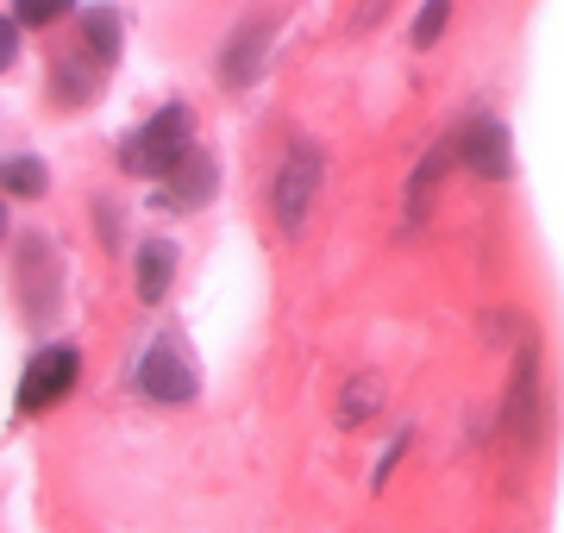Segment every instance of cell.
I'll return each instance as SVG.
<instances>
[{"label": "cell", "mask_w": 564, "mask_h": 533, "mask_svg": "<svg viewBox=\"0 0 564 533\" xmlns=\"http://www.w3.org/2000/svg\"><path fill=\"white\" fill-rule=\"evenodd\" d=\"M270 44H276V13H245V20L226 32L220 57H214V76H220L226 95L258 88V76L270 69Z\"/></svg>", "instance_id": "cell-8"}, {"label": "cell", "mask_w": 564, "mask_h": 533, "mask_svg": "<svg viewBox=\"0 0 564 533\" xmlns=\"http://www.w3.org/2000/svg\"><path fill=\"white\" fill-rule=\"evenodd\" d=\"M20 44H25V25L7 13V20H0V69H13V63H20Z\"/></svg>", "instance_id": "cell-20"}, {"label": "cell", "mask_w": 564, "mask_h": 533, "mask_svg": "<svg viewBox=\"0 0 564 533\" xmlns=\"http://www.w3.org/2000/svg\"><path fill=\"white\" fill-rule=\"evenodd\" d=\"M445 25H452V0H421L414 20H408V44H414V51H433V44L445 39Z\"/></svg>", "instance_id": "cell-16"}, {"label": "cell", "mask_w": 564, "mask_h": 533, "mask_svg": "<svg viewBox=\"0 0 564 533\" xmlns=\"http://www.w3.org/2000/svg\"><path fill=\"white\" fill-rule=\"evenodd\" d=\"M101 83H107V69L88 51H63V57H51V101L57 107H88L95 95H101Z\"/></svg>", "instance_id": "cell-12"}, {"label": "cell", "mask_w": 564, "mask_h": 533, "mask_svg": "<svg viewBox=\"0 0 564 533\" xmlns=\"http://www.w3.org/2000/svg\"><path fill=\"white\" fill-rule=\"evenodd\" d=\"M408 452H414V421L395 427V433H389V446L377 452V465H370V490H389V477H395V465H402Z\"/></svg>", "instance_id": "cell-19"}, {"label": "cell", "mask_w": 564, "mask_h": 533, "mask_svg": "<svg viewBox=\"0 0 564 533\" xmlns=\"http://www.w3.org/2000/svg\"><path fill=\"white\" fill-rule=\"evenodd\" d=\"M321 188H326V144L321 139H289L276 170H270V220H276V232L289 246L307 239L314 207H321Z\"/></svg>", "instance_id": "cell-2"}, {"label": "cell", "mask_w": 564, "mask_h": 533, "mask_svg": "<svg viewBox=\"0 0 564 533\" xmlns=\"http://www.w3.org/2000/svg\"><path fill=\"white\" fill-rule=\"evenodd\" d=\"M188 151H195V113H188V101H163L158 113H144L120 139V170L158 188Z\"/></svg>", "instance_id": "cell-3"}, {"label": "cell", "mask_w": 564, "mask_h": 533, "mask_svg": "<svg viewBox=\"0 0 564 533\" xmlns=\"http://www.w3.org/2000/svg\"><path fill=\"white\" fill-rule=\"evenodd\" d=\"M445 170H458V144H452V132L426 144L421 157H414V170H408V183H402V232H421V226L433 220V202H440Z\"/></svg>", "instance_id": "cell-9"}, {"label": "cell", "mask_w": 564, "mask_h": 533, "mask_svg": "<svg viewBox=\"0 0 564 533\" xmlns=\"http://www.w3.org/2000/svg\"><path fill=\"white\" fill-rule=\"evenodd\" d=\"M176 270H182V246L170 232L139 239V251H132V295H139V308H163V302H170Z\"/></svg>", "instance_id": "cell-11"}, {"label": "cell", "mask_w": 564, "mask_h": 533, "mask_svg": "<svg viewBox=\"0 0 564 533\" xmlns=\"http://www.w3.org/2000/svg\"><path fill=\"white\" fill-rule=\"evenodd\" d=\"M389 7H395V0H358V7H351V32H377V25L389 20Z\"/></svg>", "instance_id": "cell-21"}, {"label": "cell", "mask_w": 564, "mask_h": 533, "mask_svg": "<svg viewBox=\"0 0 564 533\" xmlns=\"http://www.w3.org/2000/svg\"><path fill=\"white\" fill-rule=\"evenodd\" d=\"M452 144H458V170L464 176H477V183H514V132H508L502 113H464L452 126Z\"/></svg>", "instance_id": "cell-7"}, {"label": "cell", "mask_w": 564, "mask_h": 533, "mask_svg": "<svg viewBox=\"0 0 564 533\" xmlns=\"http://www.w3.org/2000/svg\"><path fill=\"white\" fill-rule=\"evenodd\" d=\"M496 427H502V439L521 452V458H533V452H540V439H545V346H540V327H533L521 346L508 351Z\"/></svg>", "instance_id": "cell-1"}, {"label": "cell", "mask_w": 564, "mask_h": 533, "mask_svg": "<svg viewBox=\"0 0 564 533\" xmlns=\"http://www.w3.org/2000/svg\"><path fill=\"white\" fill-rule=\"evenodd\" d=\"M7 13H13L25 32H44V25H57L63 13H82V0H7Z\"/></svg>", "instance_id": "cell-17"}, {"label": "cell", "mask_w": 564, "mask_h": 533, "mask_svg": "<svg viewBox=\"0 0 564 533\" xmlns=\"http://www.w3.org/2000/svg\"><path fill=\"white\" fill-rule=\"evenodd\" d=\"M76 20H82V51L101 63V69H113V63H120V51H126L120 7H82Z\"/></svg>", "instance_id": "cell-14"}, {"label": "cell", "mask_w": 564, "mask_h": 533, "mask_svg": "<svg viewBox=\"0 0 564 533\" xmlns=\"http://www.w3.org/2000/svg\"><path fill=\"white\" fill-rule=\"evenodd\" d=\"M132 390H139L144 402H158V409H188V402L202 395V370H195V358L182 346V333H158V339L139 351Z\"/></svg>", "instance_id": "cell-5"}, {"label": "cell", "mask_w": 564, "mask_h": 533, "mask_svg": "<svg viewBox=\"0 0 564 533\" xmlns=\"http://www.w3.org/2000/svg\"><path fill=\"white\" fill-rule=\"evenodd\" d=\"M214 195H220V157L195 144V151L151 188V207H163V214H195V207H207Z\"/></svg>", "instance_id": "cell-10"}, {"label": "cell", "mask_w": 564, "mask_h": 533, "mask_svg": "<svg viewBox=\"0 0 564 533\" xmlns=\"http://www.w3.org/2000/svg\"><path fill=\"white\" fill-rule=\"evenodd\" d=\"M88 220H95V239H101L107 251L126 246V207L113 202V195H95V202H88Z\"/></svg>", "instance_id": "cell-18"}, {"label": "cell", "mask_w": 564, "mask_h": 533, "mask_svg": "<svg viewBox=\"0 0 564 533\" xmlns=\"http://www.w3.org/2000/svg\"><path fill=\"white\" fill-rule=\"evenodd\" d=\"M383 402H389L383 377H377V370H351V377L339 383V402H333V421H339L345 433H358V427H370V421L383 414Z\"/></svg>", "instance_id": "cell-13"}, {"label": "cell", "mask_w": 564, "mask_h": 533, "mask_svg": "<svg viewBox=\"0 0 564 533\" xmlns=\"http://www.w3.org/2000/svg\"><path fill=\"white\" fill-rule=\"evenodd\" d=\"M76 383H82V346L76 339H51V346H39L32 358H25L20 390H13V414H20V421L51 414L57 402L76 395Z\"/></svg>", "instance_id": "cell-6"}, {"label": "cell", "mask_w": 564, "mask_h": 533, "mask_svg": "<svg viewBox=\"0 0 564 533\" xmlns=\"http://www.w3.org/2000/svg\"><path fill=\"white\" fill-rule=\"evenodd\" d=\"M13 302H20V320L32 333H44L63 308V251L39 226H25L13 239Z\"/></svg>", "instance_id": "cell-4"}, {"label": "cell", "mask_w": 564, "mask_h": 533, "mask_svg": "<svg viewBox=\"0 0 564 533\" xmlns=\"http://www.w3.org/2000/svg\"><path fill=\"white\" fill-rule=\"evenodd\" d=\"M51 188V170H44L39 151H13L7 157V202H44Z\"/></svg>", "instance_id": "cell-15"}]
</instances>
